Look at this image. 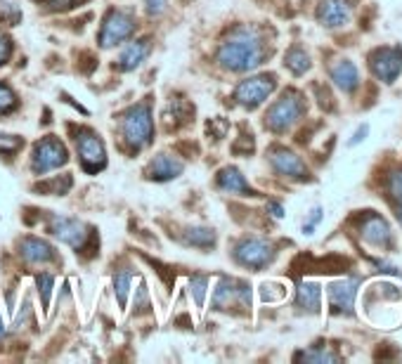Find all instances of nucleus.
I'll use <instances>...</instances> for the list:
<instances>
[{"label":"nucleus","instance_id":"412c9836","mask_svg":"<svg viewBox=\"0 0 402 364\" xmlns=\"http://www.w3.org/2000/svg\"><path fill=\"white\" fill-rule=\"evenodd\" d=\"M296 306L305 312H319L322 306V288H319L317 281H303L296 291Z\"/></svg>","mask_w":402,"mask_h":364},{"label":"nucleus","instance_id":"c85d7f7f","mask_svg":"<svg viewBox=\"0 0 402 364\" xmlns=\"http://www.w3.org/2000/svg\"><path fill=\"white\" fill-rule=\"evenodd\" d=\"M21 145H24V140L17 135H0V154L14 156L21 150Z\"/></svg>","mask_w":402,"mask_h":364},{"label":"nucleus","instance_id":"9b49d317","mask_svg":"<svg viewBox=\"0 0 402 364\" xmlns=\"http://www.w3.org/2000/svg\"><path fill=\"white\" fill-rule=\"evenodd\" d=\"M369 66L374 76L383 83H396L402 71V50L400 48H376L369 55Z\"/></svg>","mask_w":402,"mask_h":364},{"label":"nucleus","instance_id":"5701e85b","mask_svg":"<svg viewBox=\"0 0 402 364\" xmlns=\"http://www.w3.org/2000/svg\"><path fill=\"white\" fill-rule=\"evenodd\" d=\"M182 241L195 249H211L215 244V232L211 227H190L187 232H185Z\"/></svg>","mask_w":402,"mask_h":364},{"label":"nucleus","instance_id":"f03ea898","mask_svg":"<svg viewBox=\"0 0 402 364\" xmlns=\"http://www.w3.org/2000/svg\"><path fill=\"white\" fill-rule=\"evenodd\" d=\"M121 132L123 140L133 150H143L154 140V118L152 109L147 102H140L135 107H130L121 118Z\"/></svg>","mask_w":402,"mask_h":364},{"label":"nucleus","instance_id":"f8f14e48","mask_svg":"<svg viewBox=\"0 0 402 364\" xmlns=\"http://www.w3.org/2000/svg\"><path fill=\"white\" fill-rule=\"evenodd\" d=\"M270 163L279 175L294 177V180H310V170L296 152L287 147H274L270 152Z\"/></svg>","mask_w":402,"mask_h":364},{"label":"nucleus","instance_id":"7ed1b4c3","mask_svg":"<svg viewBox=\"0 0 402 364\" xmlns=\"http://www.w3.org/2000/svg\"><path fill=\"white\" fill-rule=\"evenodd\" d=\"M305 114V102L299 90H287L282 98L267 109L265 128L272 132H287Z\"/></svg>","mask_w":402,"mask_h":364},{"label":"nucleus","instance_id":"f257e3e1","mask_svg":"<svg viewBox=\"0 0 402 364\" xmlns=\"http://www.w3.org/2000/svg\"><path fill=\"white\" fill-rule=\"evenodd\" d=\"M267 57V48L263 36L258 31H253L249 26L234 28L218 48V66L232 73H247L253 71L256 66L263 64V59Z\"/></svg>","mask_w":402,"mask_h":364},{"label":"nucleus","instance_id":"dca6fc26","mask_svg":"<svg viewBox=\"0 0 402 364\" xmlns=\"http://www.w3.org/2000/svg\"><path fill=\"white\" fill-rule=\"evenodd\" d=\"M360 236L369 244V246L383 249V246H388V244H391V227H388V222L381 218V215L371 213V215H367V218L362 220Z\"/></svg>","mask_w":402,"mask_h":364},{"label":"nucleus","instance_id":"4be33fe9","mask_svg":"<svg viewBox=\"0 0 402 364\" xmlns=\"http://www.w3.org/2000/svg\"><path fill=\"white\" fill-rule=\"evenodd\" d=\"M284 66L294 73V76H303V73L310 71L312 62H310V55H308V52H305L303 48H299V46H294V48L284 55Z\"/></svg>","mask_w":402,"mask_h":364},{"label":"nucleus","instance_id":"f704fd0d","mask_svg":"<svg viewBox=\"0 0 402 364\" xmlns=\"http://www.w3.org/2000/svg\"><path fill=\"white\" fill-rule=\"evenodd\" d=\"M319 220H322V208H315V211H312V215H310V220H308V225H303V232L305 234H312V227H315Z\"/></svg>","mask_w":402,"mask_h":364},{"label":"nucleus","instance_id":"c756f323","mask_svg":"<svg viewBox=\"0 0 402 364\" xmlns=\"http://www.w3.org/2000/svg\"><path fill=\"white\" fill-rule=\"evenodd\" d=\"M299 360H308V362H336L339 358L334 353H326V350H308V353H301Z\"/></svg>","mask_w":402,"mask_h":364},{"label":"nucleus","instance_id":"72a5a7b5","mask_svg":"<svg viewBox=\"0 0 402 364\" xmlns=\"http://www.w3.org/2000/svg\"><path fill=\"white\" fill-rule=\"evenodd\" d=\"M166 3L168 0H145V10L147 14H161L166 10Z\"/></svg>","mask_w":402,"mask_h":364},{"label":"nucleus","instance_id":"ddd939ff","mask_svg":"<svg viewBox=\"0 0 402 364\" xmlns=\"http://www.w3.org/2000/svg\"><path fill=\"white\" fill-rule=\"evenodd\" d=\"M357 284L360 279L357 277H348V279H339L329 284V303L334 312H353V303L357 296Z\"/></svg>","mask_w":402,"mask_h":364},{"label":"nucleus","instance_id":"a878e982","mask_svg":"<svg viewBox=\"0 0 402 364\" xmlns=\"http://www.w3.org/2000/svg\"><path fill=\"white\" fill-rule=\"evenodd\" d=\"M38 189L48 192V194H66V192L71 189V175H62V180L59 177H55V180H50L46 184H38Z\"/></svg>","mask_w":402,"mask_h":364},{"label":"nucleus","instance_id":"2f4dec72","mask_svg":"<svg viewBox=\"0 0 402 364\" xmlns=\"http://www.w3.org/2000/svg\"><path fill=\"white\" fill-rule=\"evenodd\" d=\"M12 57V41L7 36L0 33V66L7 64V59Z\"/></svg>","mask_w":402,"mask_h":364},{"label":"nucleus","instance_id":"4468645a","mask_svg":"<svg viewBox=\"0 0 402 364\" xmlns=\"http://www.w3.org/2000/svg\"><path fill=\"white\" fill-rule=\"evenodd\" d=\"M215 184L222 192H230V194H242V197H258V192L251 187L247 177L242 175L239 168L227 166L218 170V177H215Z\"/></svg>","mask_w":402,"mask_h":364},{"label":"nucleus","instance_id":"6ab92c4d","mask_svg":"<svg viewBox=\"0 0 402 364\" xmlns=\"http://www.w3.org/2000/svg\"><path fill=\"white\" fill-rule=\"evenodd\" d=\"M331 80L336 83L344 93H355L357 85H360V71H357V66L351 62V59H339L336 64L331 66Z\"/></svg>","mask_w":402,"mask_h":364},{"label":"nucleus","instance_id":"473e14b6","mask_svg":"<svg viewBox=\"0 0 402 364\" xmlns=\"http://www.w3.org/2000/svg\"><path fill=\"white\" fill-rule=\"evenodd\" d=\"M391 192H393V197L402 204V168L391 175Z\"/></svg>","mask_w":402,"mask_h":364},{"label":"nucleus","instance_id":"f3484780","mask_svg":"<svg viewBox=\"0 0 402 364\" xmlns=\"http://www.w3.org/2000/svg\"><path fill=\"white\" fill-rule=\"evenodd\" d=\"M19 256L29 265H48L50 260H55V249L48 241L38 239V236H26L19 244Z\"/></svg>","mask_w":402,"mask_h":364},{"label":"nucleus","instance_id":"423d86ee","mask_svg":"<svg viewBox=\"0 0 402 364\" xmlns=\"http://www.w3.org/2000/svg\"><path fill=\"white\" fill-rule=\"evenodd\" d=\"M234 260L242 267H249V270H263L274 260L277 251L267 239H258V236H249V239H242L232 251Z\"/></svg>","mask_w":402,"mask_h":364},{"label":"nucleus","instance_id":"0eeeda50","mask_svg":"<svg viewBox=\"0 0 402 364\" xmlns=\"http://www.w3.org/2000/svg\"><path fill=\"white\" fill-rule=\"evenodd\" d=\"M135 33V19L128 12L111 10L102 21L100 28V48L109 50L114 46H121L123 41H128Z\"/></svg>","mask_w":402,"mask_h":364},{"label":"nucleus","instance_id":"b1692460","mask_svg":"<svg viewBox=\"0 0 402 364\" xmlns=\"http://www.w3.org/2000/svg\"><path fill=\"white\" fill-rule=\"evenodd\" d=\"M130 284H133V272H130V270L116 272V277H114V291H116L118 306H121V308H125V303H128Z\"/></svg>","mask_w":402,"mask_h":364},{"label":"nucleus","instance_id":"1a4fd4ad","mask_svg":"<svg viewBox=\"0 0 402 364\" xmlns=\"http://www.w3.org/2000/svg\"><path fill=\"white\" fill-rule=\"evenodd\" d=\"M48 232L52 236H57L59 241H64L66 246L81 251V249L86 246L88 236H91V227H88L86 222H81L78 218H66V215H50Z\"/></svg>","mask_w":402,"mask_h":364},{"label":"nucleus","instance_id":"cd10ccee","mask_svg":"<svg viewBox=\"0 0 402 364\" xmlns=\"http://www.w3.org/2000/svg\"><path fill=\"white\" fill-rule=\"evenodd\" d=\"M17 107V95L7 83H0V114H10Z\"/></svg>","mask_w":402,"mask_h":364},{"label":"nucleus","instance_id":"bb28decb","mask_svg":"<svg viewBox=\"0 0 402 364\" xmlns=\"http://www.w3.org/2000/svg\"><path fill=\"white\" fill-rule=\"evenodd\" d=\"M206 286H208V277H204V274H195V277L190 279V291L195 293L197 308H204V301H206Z\"/></svg>","mask_w":402,"mask_h":364},{"label":"nucleus","instance_id":"6e6552de","mask_svg":"<svg viewBox=\"0 0 402 364\" xmlns=\"http://www.w3.org/2000/svg\"><path fill=\"white\" fill-rule=\"evenodd\" d=\"M76 152L86 173L95 175L98 170L107 166V150H104V142L100 140V135H95L93 130L83 128L76 132Z\"/></svg>","mask_w":402,"mask_h":364},{"label":"nucleus","instance_id":"7c9ffc66","mask_svg":"<svg viewBox=\"0 0 402 364\" xmlns=\"http://www.w3.org/2000/svg\"><path fill=\"white\" fill-rule=\"evenodd\" d=\"M52 284H55V277H52V274H38V286H41V291H43V306H46V308H48V303H50Z\"/></svg>","mask_w":402,"mask_h":364},{"label":"nucleus","instance_id":"e433bc0d","mask_svg":"<svg viewBox=\"0 0 402 364\" xmlns=\"http://www.w3.org/2000/svg\"><path fill=\"white\" fill-rule=\"evenodd\" d=\"M364 135H367V125H362V128L355 132V137L351 140V147H353V145H360L362 140H364Z\"/></svg>","mask_w":402,"mask_h":364},{"label":"nucleus","instance_id":"9d476101","mask_svg":"<svg viewBox=\"0 0 402 364\" xmlns=\"http://www.w3.org/2000/svg\"><path fill=\"white\" fill-rule=\"evenodd\" d=\"M249 308L251 306V286L247 281L222 277L213 291V308L230 310V308Z\"/></svg>","mask_w":402,"mask_h":364},{"label":"nucleus","instance_id":"20e7f679","mask_svg":"<svg viewBox=\"0 0 402 364\" xmlns=\"http://www.w3.org/2000/svg\"><path fill=\"white\" fill-rule=\"evenodd\" d=\"M274 90H277V76H274V73H258V76L242 80V83L234 88V100L237 104H242L244 109H256L270 98Z\"/></svg>","mask_w":402,"mask_h":364},{"label":"nucleus","instance_id":"393cba45","mask_svg":"<svg viewBox=\"0 0 402 364\" xmlns=\"http://www.w3.org/2000/svg\"><path fill=\"white\" fill-rule=\"evenodd\" d=\"M284 296H287V288L284 284H277V281H265V284L260 286V298H263V303L284 301Z\"/></svg>","mask_w":402,"mask_h":364},{"label":"nucleus","instance_id":"a211bd4d","mask_svg":"<svg viewBox=\"0 0 402 364\" xmlns=\"http://www.w3.org/2000/svg\"><path fill=\"white\" fill-rule=\"evenodd\" d=\"M185 170V163L180 159H175V156L170 154H159L154 156L150 168H147V175L152 177V180H159V182H166V180H173Z\"/></svg>","mask_w":402,"mask_h":364},{"label":"nucleus","instance_id":"39448f33","mask_svg":"<svg viewBox=\"0 0 402 364\" xmlns=\"http://www.w3.org/2000/svg\"><path fill=\"white\" fill-rule=\"evenodd\" d=\"M69 161L66 147L62 140H57L55 135L43 137L41 142H36L31 152V170L36 175H46L50 170H57L59 166Z\"/></svg>","mask_w":402,"mask_h":364},{"label":"nucleus","instance_id":"aec40b11","mask_svg":"<svg viewBox=\"0 0 402 364\" xmlns=\"http://www.w3.org/2000/svg\"><path fill=\"white\" fill-rule=\"evenodd\" d=\"M150 52H152V41L150 38L133 41L130 46L121 52V57H118V69H121V71L138 69V66L143 64L147 57H150Z\"/></svg>","mask_w":402,"mask_h":364},{"label":"nucleus","instance_id":"58836bf2","mask_svg":"<svg viewBox=\"0 0 402 364\" xmlns=\"http://www.w3.org/2000/svg\"><path fill=\"white\" fill-rule=\"evenodd\" d=\"M400 222H402V208H400Z\"/></svg>","mask_w":402,"mask_h":364},{"label":"nucleus","instance_id":"4c0bfd02","mask_svg":"<svg viewBox=\"0 0 402 364\" xmlns=\"http://www.w3.org/2000/svg\"><path fill=\"white\" fill-rule=\"evenodd\" d=\"M5 336V324H3V319H0V338Z\"/></svg>","mask_w":402,"mask_h":364},{"label":"nucleus","instance_id":"2eb2a0df","mask_svg":"<svg viewBox=\"0 0 402 364\" xmlns=\"http://www.w3.org/2000/svg\"><path fill=\"white\" fill-rule=\"evenodd\" d=\"M317 19L326 28H341L351 19V5L348 0H322L317 7Z\"/></svg>","mask_w":402,"mask_h":364},{"label":"nucleus","instance_id":"c9c22d12","mask_svg":"<svg viewBox=\"0 0 402 364\" xmlns=\"http://www.w3.org/2000/svg\"><path fill=\"white\" fill-rule=\"evenodd\" d=\"M267 211H270L272 218H284V208H282V204H277V202L267 204Z\"/></svg>","mask_w":402,"mask_h":364}]
</instances>
